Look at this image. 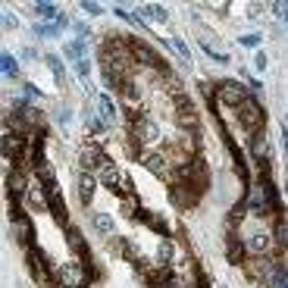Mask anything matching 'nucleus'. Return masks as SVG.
<instances>
[{
    "label": "nucleus",
    "instance_id": "f257e3e1",
    "mask_svg": "<svg viewBox=\"0 0 288 288\" xmlns=\"http://www.w3.org/2000/svg\"><path fill=\"white\" fill-rule=\"evenodd\" d=\"M91 263H69V266H60L57 276H53V282L57 288H85L91 279Z\"/></svg>",
    "mask_w": 288,
    "mask_h": 288
},
{
    "label": "nucleus",
    "instance_id": "f03ea898",
    "mask_svg": "<svg viewBox=\"0 0 288 288\" xmlns=\"http://www.w3.org/2000/svg\"><path fill=\"white\" fill-rule=\"evenodd\" d=\"M97 172H85L82 169V176H78V197H82V204H91L94 200V191H97Z\"/></svg>",
    "mask_w": 288,
    "mask_h": 288
},
{
    "label": "nucleus",
    "instance_id": "7ed1b4c3",
    "mask_svg": "<svg viewBox=\"0 0 288 288\" xmlns=\"http://www.w3.org/2000/svg\"><path fill=\"white\" fill-rule=\"evenodd\" d=\"M97 106H100V119H104L106 125L116 122V104H113L110 94H100V97H97Z\"/></svg>",
    "mask_w": 288,
    "mask_h": 288
},
{
    "label": "nucleus",
    "instance_id": "20e7f679",
    "mask_svg": "<svg viewBox=\"0 0 288 288\" xmlns=\"http://www.w3.org/2000/svg\"><path fill=\"white\" fill-rule=\"evenodd\" d=\"M266 288H288V273H285V266H279V270H273L270 276H266Z\"/></svg>",
    "mask_w": 288,
    "mask_h": 288
},
{
    "label": "nucleus",
    "instance_id": "39448f33",
    "mask_svg": "<svg viewBox=\"0 0 288 288\" xmlns=\"http://www.w3.org/2000/svg\"><path fill=\"white\" fill-rule=\"evenodd\" d=\"M0 69H3V76H10V78H16V76H19V66H16V57H13V53H3V57H0Z\"/></svg>",
    "mask_w": 288,
    "mask_h": 288
},
{
    "label": "nucleus",
    "instance_id": "423d86ee",
    "mask_svg": "<svg viewBox=\"0 0 288 288\" xmlns=\"http://www.w3.org/2000/svg\"><path fill=\"white\" fill-rule=\"evenodd\" d=\"M91 219H94V229L100 232V235H110V232H113V219L106 216V213H94Z\"/></svg>",
    "mask_w": 288,
    "mask_h": 288
},
{
    "label": "nucleus",
    "instance_id": "0eeeda50",
    "mask_svg": "<svg viewBox=\"0 0 288 288\" xmlns=\"http://www.w3.org/2000/svg\"><path fill=\"white\" fill-rule=\"evenodd\" d=\"M35 13H38L41 19H60V16H57V6H53V3H47V0L35 3Z\"/></svg>",
    "mask_w": 288,
    "mask_h": 288
},
{
    "label": "nucleus",
    "instance_id": "6e6552de",
    "mask_svg": "<svg viewBox=\"0 0 288 288\" xmlns=\"http://www.w3.org/2000/svg\"><path fill=\"white\" fill-rule=\"evenodd\" d=\"M141 16H147V19H157V22H166V10L163 6H141Z\"/></svg>",
    "mask_w": 288,
    "mask_h": 288
},
{
    "label": "nucleus",
    "instance_id": "1a4fd4ad",
    "mask_svg": "<svg viewBox=\"0 0 288 288\" xmlns=\"http://www.w3.org/2000/svg\"><path fill=\"white\" fill-rule=\"evenodd\" d=\"M47 66H50L53 76H57V82H63V78H66V69H63V63H60L57 57H47Z\"/></svg>",
    "mask_w": 288,
    "mask_h": 288
},
{
    "label": "nucleus",
    "instance_id": "9d476101",
    "mask_svg": "<svg viewBox=\"0 0 288 288\" xmlns=\"http://www.w3.org/2000/svg\"><path fill=\"white\" fill-rule=\"evenodd\" d=\"M88 72H91V63H88V60H78V63H76V76L88 78Z\"/></svg>",
    "mask_w": 288,
    "mask_h": 288
},
{
    "label": "nucleus",
    "instance_id": "9b49d317",
    "mask_svg": "<svg viewBox=\"0 0 288 288\" xmlns=\"http://www.w3.org/2000/svg\"><path fill=\"white\" fill-rule=\"evenodd\" d=\"M85 13H91V16H100V13H104V10H100V3H94V0H85Z\"/></svg>",
    "mask_w": 288,
    "mask_h": 288
},
{
    "label": "nucleus",
    "instance_id": "f8f14e48",
    "mask_svg": "<svg viewBox=\"0 0 288 288\" xmlns=\"http://www.w3.org/2000/svg\"><path fill=\"white\" fill-rule=\"evenodd\" d=\"M3 29H16V16L13 13H3Z\"/></svg>",
    "mask_w": 288,
    "mask_h": 288
},
{
    "label": "nucleus",
    "instance_id": "ddd939ff",
    "mask_svg": "<svg viewBox=\"0 0 288 288\" xmlns=\"http://www.w3.org/2000/svg\"><path fill=\"white\" fill-rule=\"evenodd\" d=\"M276 16H279V19H285V22H288V3H276Z\"/></svg>",
    "mask_w": 288,
    "mask_h": 288
}]
</instances>
